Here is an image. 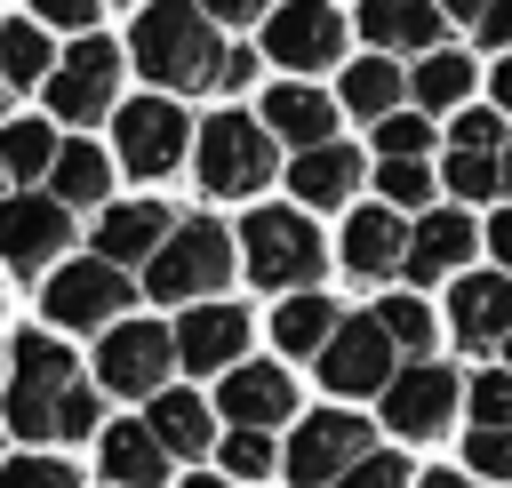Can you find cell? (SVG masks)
<instances>
[{
	"label": "cell",
	"mask_w": 512,
	"mask_h": 488,
	"mask_svg": "<svg viewBox=\"0 0 512 488\" xmlns=\"http://www.w3.org/2000/svg\"><path fill=\"white\" fill-rule=\"evenodd\" d=\"M8 424L24 440H80L96 432V392L72 376V352L48 336H16V392H8Z\"/></svg>",
	"instance_id": "1"
},
{
	"label": "cell",
	"mask_w": 512,
	"mask_h": 488,
	"mask_svg": "<svg viewBox=\"0 0 512 488\" xmlns=\"http://www.w3.org/2000/svg\"><path fill=\"white\" fill-rule=\"evenodd\" d=\"M128 48H136L144 80H160V88H208V80H224V56H216V32H208L200 8H144L136 32H128Z\"/></svg>",
	"instance_id": "2"
},
{
	"label": "cell",
	"mask_w": 512,
	"mask_h": 488,
	"mask_svg": "<svg viewBox=\"0 0 512 488\" xmlns=\"http://www.w3.org/2000/svg\"><path fill=\"white\" fill-rule=\"evenodd\" d=\"M224 272H232V240H224V224L192 216V224H176V240L144 264V288H152L160 304H192V296L224 288Z\"/></svg>",
	"instance_id": "3"
},
{
	"label": "cell",
	"mask_w": 512,
	"mask_h": 488,
	"mask_svg": "<svg viewBox=\"0 0 512 488\" xmlns=\"http://www.w3.org/2000/svg\"><path fill=\"white\" fill-rule=\"evenodd\" d=\"M264 176H272V128H256L248 112H216L200 128V184L224 192V200H240Z\"/></svg>",
	"instance_id": "4"
},
{
	"label": "cell",
	"mask_w": 512,
	"mask_h": 488,
	"mask_svg": "<svg viewBox=\"0 0 512 488\" xmlns=\"http://www.w3.org/2000/svg\"><path fill=\"white\" fill-rule=\"evenodd\" d=\"M360 464H368V424L344 416V408L304 416L296 440H288V480H296V488H336V480H352Z\"/></svg>",
	"instance_id": "5"
},
{
	"label": "cell",
	"mask_w": 512,
	"mask_h": 488,
	"mask_svg": "<svg viewBox=\"0 0 512 488\" xmlns=\"http://www.w3.org/2000/svg\"><path fill=\"white\" fill-rule=\"evenodd\" d=\"M248 272H256L264 288L312 280V272H320V232H312L296 208H256V216H248Z\"/></svg>",
	"instance_id": "6"
},
{
	"label": "cell",
	"mask_w": 512,
	"mask_h": 488,
	"mask_svg": "<svg viewBox=\"0 0 512 488\" xmlns=\"http://www.w3.org/2000/svg\"><path fill=\"white\" fill-rule=\"evenodd\" d=\"M392 336H384V320L368 312V320H344L336 328V344L320 352V384L328 392H392L400 376H392Z\"/></svg>",
	"instance_id": "7"
},
{
	"label": "cell",
	"mask_w": 512,
	"mask_h": 488,
	"mask_svg": "<svg viewBox=\"0 0 512 488\" xmlns=\"http://www.w3.org/2000/svg\"><path fill=\"white\" fill-rule=\"evenodd\" d=\"M40 304H48V320H64V328H104V320L128 304V280H120V264L88 256V264H64V272L40 288Z\"/></svg>",
	"instance_id": "8"
},
{
	"label": "cell",
	"mask_w": 512,
	"mask_h": 488,
	"mask_svg": "<svg viewBox=\"0 0 512 488\" xmlns=\"http://www.w3.org/2000/svg\"><path fill=\"white\" fill-rule=\"evenodd\" d=\"M168 360H176V336H168V328H152V320H128V328H112V336H104L96 376H104V392H160Z\"/></svg>",
	"instance_id": "9"
},
{
	"label": "cell",
	"mask_w": 512,
	"mask_h": 488,
	"mask_svg": "<svg viewBox=\"0 0 512 488\" xmlns=\"http://www.w3.org/2000/svg\"><path fill=\"white\" fill-rule=\"evenodd\" d=\"M112 80H120L112 40H80V48L56 64V80H48V104H56L64 120H96V112H112Z\"/></svg>",
	"instance_id": "10"
},
{
	"label": "cell",
	"mask_w": 512,
	"mask_h": 488,
	"mask_svg": "<svg viewBox=\"0 0 512 488\" xmlns=\"http://www.w3.org/2000/svg\"><path fill=\"white\" fill-rule=\"evenodd\" d=\"M184 112L168 104V96H144V104H128L120 112V160L136 168V176H168L176 168V152H184Z\"/></svg>",
	"instance_id": "11"
},
{
	"label": "cell",
	"mask_w": 512,
	"mask_h": 488,
	"mask_svg": "<svg viewBox=\"0 0 512 488\" xmlns=\"http://www.w3.org/2000/svg\"><path fill=\"white\" fill-rule=\"evenodd\" d=\"M264 48H272L280 64H296V72H320V64L344 56V16H336V8H280V16L264 24Z\"/></svg>",
	"instance_id": "12"
},
{
	"label": "cell",
	"mask_w": 512,
	"mask_h": 488,
	"mask_svg": "<svg viewBox=\"0 0 512 488\" xmlns=\"http://www.w3.org/2000/svg\"><path fill=\"white\" fill-rule=\"evenodd\" d=\"M448 408H456V376L448 368H400V384L384 392V424L392 432H408V440H424V432H440L448 424Z\"/></svg>",
	"instance_id": "13"
},
{
	"label": "cell",
	"mask_w": 512,
	"mask_h": 488,
	"mask_svg": "<svg viewBox=\"0 0 512 488\" xmlns=\"http://www.w3.org/2000/svg\"><path fill=\"white\" fill-rule=\"evenodd\" d=\"M56 240H64V200L56 192L48 200H0V256L16 272H40L56 256Z\"/></svg>",
	"instance_id": "14"
},
{
	"label": "cell",
	"mask_w": 512,
	"mask_h": 488,
	"mask_svg": "<svg viewBox=\"0 0 512 488\" xmlns=\"http://www.w3.org/2000/svg\"><path fill=\"white\" fill-rule=\"evenodd\" d=\"M168 240H176L168 208H152V200H128V208H112V216H104V232H96V256H104V264H144V256H160Z\"/></svg>",
	"instance_id": "15"
},
{
	"label": "cell",
	"mask_w": 512,
	"mask_h": 488,
	"mask_svg": "<svg viewBox=\"0 0 512 488\" xmlns=\"http://www.w3.org/2000/svg\"><path fill=\"white\" fill-rule=\"evenodd\" d=\"M448 320H456V336H464V344H496V336H512V280H496V272L456 280Z\"/></svg>",
	"instance_id": "16"
},
{
	"label": "cell",
	"mask_w": 512,
	"mask_h": 488,
	"mask_svg": "<svg viewBox=\"0 0 512 488\" xmlns=\"http://www.w3.org/2000/svg\"><path fill=\"white\" fill-rule=\"evenodd\" d=\"M240 344H248V320H240L232 304H200V312H184V328H176V360H184V368H232Z\"/></svg>",
	"instance_id": "17"
},
{
	"label": "cell",
	"mask_w": 512,
	"mask_h": 488,
	"mask_svg": "<svg viewBox=\"0 0 512 488\" xmlns=\"http://www.w3.org/2000/svg\"><path fill=\"white\" fill-rule=\"evenodd\" d=\"M216 408H224V416H240V432H264V424H280V416L296 408V384H288L280 368H232Z\"/></svg>",
	"instance_id": "18"
},
{
	"label": "cell",
	"mask_w": 512,
	"mask_h": 488,
	"mask_svg": "<svg viewBox=\"0 0 512 488\" xmlns=\"http://www.w3.org/2000/svg\"><path fill=\"white\" fill-rule=\"evenodd\" d=\"M408 232H400V216H384V208H368V216H352V232H344V264L360 272V280H384V272H408Z\"/></svg>",
	"instance_id": "19"
},
{
	"label": "cell",
	"mask_w": 512,
	"mask_h": 488,
	"mask_svg": "<svg viewBox=\"0 0 512 488\" xmlns=\"http://www.w3.org/2000/svg\"><path fill=\"white\" fill-rule=\"evenodd\" d=\"M104 472L120 488H160L168 480V448L152 424H104Z\"/></svg>",
	"instance_id": "20"
},
{
	"label": "cell",
	"mask_w": 512,
	"mask_h": 488,
	"mask_svg": "<svg viewBox=\"0 0 512 488\" xmlns=\"http://www.w3.org/2000/svg\"><path fill=\"white\" fill-rule=\"evenodd\" d=\"M440 8H416V0H376V8H360V32L376 40V56H392V48H432L440 40ZM440 56V48H432Z\"/></svg>",
	"instance_id": "21"
},
{
	"label": "cell",
	"mask_w": 512,
	"mask_h": 488,
	"mask_svg": "<svg viewBox=\"0 0 512 488\" xmlns=\"http://www.w3.org/2000/svg\"><path fill=\"white\" fill-rule=\"evenodd\" d=\"M472 256V216L440 208V216H416V248H408V280H440Z\"/></svg>",
	"instance_id": "22"
},
{
	"label": "cell",
	"mask_w": 512,
	"mask_h": 488,
	"mask_svg": "<svg viewBox=\"0 0 512 488\" xmlns=\"http://www.w3.org/2000/svg\"><path fill=\"white\" fill-rule=\"evenodd\" d=\"M264 120H272V136H288V144H304V152L336 144V136H328V128H336V104H328L320 88H272Z\"/></svg>",
	"instance_id": "23"
},
{
	"label": "cell",
	"mask_w": 512,
	"mask_h": 488,
	"mask_svg": "<svg viewBox=\"0 0 512 488\" xmlns=\"http://www.w3.org/2000/svg\"><path fill=\"white\" fill-rule=\"evenodd\" d=\"M400 96H408V80L392 72V56H360L352 72H344V112H360V120H392L400 112Z\"/></svg>",
	"instance_id": "24"
},
{
	"label": "cell",
	"mask_w": 512,
	"mask_h": 488,
	"mask_svg": "<svg viewBox=\"0 0 512 488\" xmlns=\"http://www.w3.org/2000/svg\"><path fill=\"white\" fill-rule=\"evenodd\" d=\"M288 184H296V200H320V208H336V200L360 184V152H344V144H320V152H304V160L288 168Z\"/></svg>",
	"instance_id": "25"
},
{
	"label": "cell",
	"mask_w": 512,
	"mask_h": 488,
	"mask_svg": "<svg viewBox=\"0 0 512 488\" xmlns=\"http://www.w3.org/2000/svg\"><path fill=\"white\" fill-rule=\"evenodd\" d=\"M336 328H344V320H336V304H328V296H288V304L272 312V336H280L288 352H312V360L336 344Z\"/></svg>",
	"instance_id": "26"
},
{
	"label": "cell",
	"mask_w": 512,
	"mask_h": 488,
	"mask_svg": "<svg viewBox=\"0 0 512 488\" xmlns=\"http://www.w3.org/2000/svg\"><path fill=\"white\" fill-rule=\"evenodd\" d=\"M152 432H160V448H168V456H200L216 424H208V400H192V392H160Z\"/></svg>",
	"instance_id": "27"
},
{
	"label": "cell",
	"mask_w": 512,
	"mask_h": 488,
	"mask_svg": "<svg viewBox=\"0 0 512 488\" xmlns=\"http://www.w3.org/2000/svg\"><path fill=\"white\" fill-rule=\"evenodd\" d=\"M464 88H472V64H464L456 48L424 56V64H416V80H408V96H416L424 112H448V104H464Z\"/></svg>",
	"instance_id": "28"
},
{
	"label": "cell",
	"mask_w": 512,
	"mask_h": 488,
	"mask_svg": "<svg viewBox=\"0 0 512 488\" xmlns=\"http://www.w3.org/2000/svg\"><path fill=\"white\" fill-rule=\"evenodd\" d=\"M56 200L64 208H88V200H104V184H112V168H104V152L96 144H64V160H56Z\"/></svg>",
	"instance_id": "29"
},
{
	"label": "cell",
	"mask_w": 512,
	"mask_h": 488,
	"mask_svg": "<svg viewBox=\"0 0 512 488\" xmlns=\"http://www.w3.org/2000/svg\"><path fill=\"white\" fill-rule=\"evenodd\" d=\"M0 80H8V88L56 80V72H48V32H40V24H8V32H0Z\"/></svg>",
	"instance_id": "30"
},
{
	"label": "cell",
	"mask_w": 512,
	"mask_h": 488,
	"mask_svg": "<svg viewBox=\"0 0 512 488\" xmlns=\"http://www.w3.org/2000/svg\"><path fill=\"white\" fill-rule=\"evenodd\" d=\"M0 160H8V176H56L64 144H56L40 120H16V128H0Z\"/></svg>",
	"instance_id": "31"
},
{
	"label": "cell",
	"mask_w": 512,
	"mask_h": 488,
	"mask_svg": "<svg viewBox=\"0 0 512 488\" xmlns=\"http://www.w3.org/2000/svg\"><path fill=\"white\" fill-rule=\"evenodd\" d=\"M376 320H384V336H392L400 352H424V344H432V312H424L416 296H392V304H384Z\"/></svg>",
	"instance_id": "32"
},
{
	"label": "cell",
	"mask_w": 512,
	"mask_h": 488,
	"mask_svg": "<svg viewBox=\"0 0 512 488\" xmlns=\"http://www.w3.org/2000/svg\"><path fill=\"white\" fill-rule=\"evenodd\" d=\"M448 184H456L464 200H488V192L504 184V160H488V152H448Z\"/></svg>",
	"instance_id": "33"
},
{
	"label": "cell",
	"mask_w": 512,
	"mask_h": 488,
	"mask_svg": "<svg viewBox=\"0 0 512 488\" xmlns=\"http://www.w3.org/2000/svg\"><path fill=\"white\" fill-rule=\"evenodd\" d=\"M472 416H480V432H512V368L472 384Z\"/></svg>",
	"instance_id": "34"
},
{
	"label": "cell",
	"mask_w": 512,
	"mask_h": 488,
	"mask_svg": "<svg viewBox=\"0 0 512 488\" xmlns=\"http://www.w3.org/2000/svg\"><path fill=\"white\" fill-rule=\"evenodd\" d=\"M0 488H80V472L56 456H16V464H0Z\"/></svg>",
	"instance_id": "35"
},
{
	"label": "cell",
	"mask_w": 512,
	"mask_h": 488,
	"mask_svg": "<svg viewBox=\"0 0 512 488\" xmlns=\"http://www.w3.org/2000/svg\"><path fill=\"white\" fill-rule=\"evenodd\" d=\"M376 152H384V160H416V152H432V128H424L416 112H392V120L376 128Z\"/></svg>",
	"instance_id": "36"
},
{
	"label": "cell",
	"mask_w": 512,
	"mask_h": 488,
	"mask_svg": "<svg viewBox=\"0 0 512 488\" xmlns=\"http://www.w3.org/2000/svg\"><path fill=\"white\" fill-rule=\"evenodd\" d=\"M384 200H392V208H416V200H432V176H424V160H384Z\"/></svg>",
	"instance_id": "37"
},
{
	"label": "cell",
	"mask_w": 512,
	"mask_h": 488,
	"mask_svg": "<svg viewBox=\"0 0 512 488\" xmlns=\"http://www.w3.org/2000/svg\"><path fill=\"white\" fill-rule=\"evenodd\" d=\"M224 472H248V480L272 472V440H264V432H232V440H224Z\"/></svg>",
	"instance_id": "38"
},
{
	"label": "cell",
	"mask_w": 512,
	"mask_h": 488,
	"mask_svg": "<svg viewBox=\"0 0 512 488\" xmlns=\"http://www.w3.org/2000/svg\"><path fill=\"white\" fill-rule=\"evenodd\" d=\"M472 472H496V480H512V432H472Z\"/></svg>",
	"instance_id": "39"
},
{
	"label": "cell",
	"mask_w": 512,
	"mask_h": 488,
	"mask_svg": "<svg viewBox=\"0 0 512 488\" xmlns=\"http://www.w3.org/2000/svg\"><path fill=\"white\" fill-rule=\"evenodd\" d=\"M336 488H408V464L400 456H368L352 480H336Z\"/></svg>",
	"instance_id": "40"
},
{
	"label": "cell",
	"mask_w": 512,
	"mask_h": 488,
	"mask_svg": "<svg viewBox=\"0 0 512 488\" xmlns=\"http://www.w3.org/2000/svg\"><path fill=\"white\" fill-rule=\"evenodd\" d=\"M456 152H496V112H456Z\"/></svg>",
	"instance_id": "41"
},
{
	"label": "cell",
	"mask_w": 512,
	"mask_h": 488,
	"mask_svg": "<svg viewBox=\"0 0 512 488\" xmlns=\"http://www.w3.org/2000/svg\"><path fill=\"white\" fill-rule=\"evenodd\" d=\"M488 48H512V8H480V24H472Z\"/></svg>",
	"instance_id": "42"
},
{
	"label": "cell",
	"mask_w": 512,
	"mask_h": 488,
	"mask_svg": "<svg viewBox=\"0 0 512 488\" xmlns=\"http://www.w3.org/2000/svg\"><path fill=\"white\" fill-rule=\"evenodd\" d=\"M88 16H96L88 0H48V8H40V24H88Z\"/></svg>",
	"instance_id": "43"
},
{
	"label": "cell",
	"mask_w": 512,
	"mask_h": 488,
	"mask_svg": "<svg viewBox=\"0 0 512 488\" xmlns=\"http://www.w3.org/2000/svg\"><path fill=\"white\" fill-rule=\"evenodd\" d=\"M248 72H256V56H248V48H232V56H224V88H240Z\"/></svg>",
	"instance_id": "44"
},
{
	"label": "cell",
	"mask_w": 512,
	"mask_h": 488,
	"mask_svg": "<svg viewBox=\"0 0 512 488\" xmlns=\"http://www.w3.org/2000/svg\"><path fill=\"white\" fill-rule=\"evenodd\" d=\"M488 248H496V256L512 264V216H496V224H488Z\"/></svg>",
	"instance_id": "45"
},
{
	"label": "cell",
	"mask_w": 512,
	"mask_h": 488,
	"mask_svg": "<svg viewBox=\"0 0 512 488\" xmlns=\"http://www.w3.org/2000/svg\"><path fill=\"white\" fill-rule=\"evenodd\" d=\"M496 104H504V112H512V56H504V64H496Z\"/></svg>",
	"instance_id": "46"
},
{
	"label": "cell",
	"mask_w": 512,
	"mask_h": 488,
	"mask_svg": "<svg viewBox=\"0 0 512 488\" xmlns=\"http://www.w3.org/2000/svg\"><path fill=\"white\" fill-rule=\"evenodd\" d=\"M424 488H472V480H456V472H432V480H424Z\"/></svg>",
	"instance_id": "47"
},
{
	"label": "cell",
	"mask_w": 512,
	"mask_h": 488,
	"mask_svg": "<svg viewBox=\"0 0 512 488\" xmlns=\"http://www.w3.org/2000/svg\"><path fill=\"white\" fill-rule=\"evenodd\" d=\"M184 488H224V480H184Z\"/></svg>",
	"instance_id": "48"
},
{
	"label": "cell",
	"mask_w": 512,
	"mask_h": 488,
	"mask_svg": "<svg viewBox=\"0 0 512 488\" xmlns=\"http://www.w3.org/2000/svg\"><path fill=\"white\" fill-rule=\"evenodd\" d=\"M504 184H512V152H504Z\"/></svg>",
	"instance_id": "49"
},
{
	"label": "cell",
	"mask_w": 512,
	"mask_h": 488,
	"mask_svg": "<svg viewBox=\"0 0 512 488\" xmlns=\"http://www.w3.org/2000/svg\"><path fill=\"white\" fill-rule=\"evenodd\" d=\"M504 360H512V336H504Z\"/></svg>",
	"instance_id": "50"
},
{
	"label": "cell",
	"mask_w": 512,
	"mask_h": 488,
	"mask_svg": "<svg viewBox=\"0 0 512 488\" xmlns=\"http://www.w3.org/2000/svg\"><path fill=\"white\" fill-rule=\"evenodd\" d=\"M0 96H8V80H0Z\"/></svg>",
	"instance_id": "51"
},
{
	"label": "cell",
	"mask_w": 512,
	"mask_h": 488,
	"mask_svg": "<svg viewBox=\"0 0 512 488\" xmlns=\"http://www.w3.org/2000/svg\"><path fill=\"white\" fill-rule=\"evenodd\" d=\"M0 168H8V160H0Z\"/></svg>",
	"instance_id": "52"
}]
</instances>
